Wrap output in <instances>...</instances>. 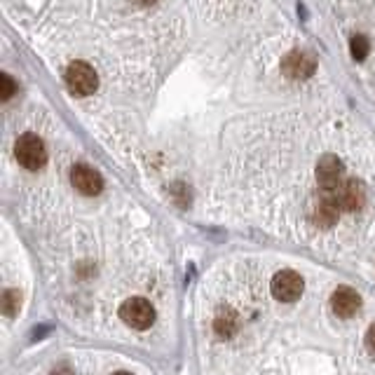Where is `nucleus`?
<instances>
[{
    "label": "nucleus",
    "mask_w": 375,
    "mask_h": 375,
    "mask_svg": "<svg viewBox=\"0 0 375 375\" xmlns=\"http://www.w3.org/2000/svg\"><path fill=\"white\" fill-rule=\"evenodd\" d=\"M14 155H16V159H19L21 167L36 172V169H40L42 164L47 162V148H45V143H42L40 136L24 134V136H19V141H16Z\"/></svg>",
    "instance_id": "nucleus-1"
},
{
    "label": "nucleus",
    "mask_w": 375,
    "mask_h": 375,
    "mask_svg": "<svg viewBox=\"0 0 375 375\" xmlns=\"http://www.w3.org/2000/svg\"><path fill=\"white\" fill-rule=\"evenodd\" d=\"M66 87L78 96H90L99 87V78L94 73V68L85 62H73L66 68Z\"/></svg>",
    "instance_id": "nucleus-2"
},
{
    "label": "nucleus",
    "mask_w": 375,
    "mask_h": 375,
    "mask_svg": "<svg viewBox=\"0 0 375 375\" xmlns=\"http://www.w3.org/2000/svg\"><path fill=\"white\" fill-rule=\"evenodd\" d=\"M120 319H122L125 324H129L131 328L143 331L155 322V310H153V305L146 298H129V300H125L122 307H120Z\"/></svg>",
    "instance_id": "nucleus-3"
},
{
    "label": "nucleus",
    "mask_w": 375,
    "mask_h": 375,
    "mask_svg": "<svg viewBox=\"0 0 375 375\" xmlns=\"http://www.w3.org/2000/svg\"><path fill=\"white\" fill-rule=\"evenodd\" d=\"M272 296L281 302H294L302 296V289H305V281L294 270H281L272 277Z\"/></svg>",
    "instance_id": "nucleus-4"
},
{
    "label": "nucleus",
    "mask_w": 375,
    "mask_h": 375,
    "mask_svg": "<svg viewBox=\"0 0 375 375\" xmlns=\"http://www.w3.org/2000/svg\"><path fill=\"white\" fill-rule=\"evenodd\" d=\"M333 197L340 211H359L363 202H366V188H363L361 181L350 179L343 181L338 190H333Z\"/></svg>",
    "instance_id": "nucleus-5"
},
{
    "label": "nucleus",
    "mask_w": 375,
    "mask_h": 375,
    "mask_svg": "<svg viewBox=\"0 0 375 375\" xmlns=\"http://www.w3.org/2000/svg\"><path fill=\"white\" fill-rule=\"evenodd\" d=\"M314 68H317V62L307 52H298V49L289 52L281 62V73L291 80H307Z\"/></svg>",
    "instance_id": "nucleus-6"
},
{
    "label": "nucleus",
    "mask_w": 375,
    "mask_h": 375,
    "mask_svg": "<svg viewBox=\"0 0 375 375\" xmlns=\"http://www.w3.org/2000/svg\"><path fill=\"white\" fill-rule=\"evenodd\" d=\"M343 162H340L335 155H324L317 164V181L322 185V190L333 192L338 190L340 183H343Z\"/></svg>",
    "instance_id": "nucleus-7"
},
{
    "label": "nucleus",
    "mask_w": 375,
    "mask_h": 375,
    "mask_svg": "<svg viewBox=\"0 0 375 375\" xmlns=\"http://www.w3.org/2000/svg\"><path fill=\"white\" fill-rule=\"evenodd\" d=\"M70 183L75 185V190L82 192V195H99L103 188V181L99 172H94L92 167H87V164H75L73 169H70Z\"/></svg>",
    "instance_id": "nucleus-8"
},
{
    "label": "nucleus",
    "mask_w": 375,
    "mask_h": 375,
    "mask_svg": "<svg viewBox=\"0 0 375 375\" xmlns=\"http://www.w3.org/2000/svg\"><path fill=\"white\" fill-rule=\"evenodd\" d=\"M331 305H333V312L338 314V317L350 319L352 314H357V310H359L361 298L354 289H350V286H340V289H335L333 296H331Z\"/></svg>",
    "instance_id": "nucleus-9"
},
{
    "label": "nucleus",
    "mask_w": 375,
    "mask_h": 375,
    "mask_svg": "<svg viewBox=\"0 0 375 375\" xmlns=\"http://www.w3.org/2000/svg\"><path fill=\"white\" fill-rule=\"evenodd\" d=\"M338 211L340 209H338V204H335L333 192L324 190L317 200V207H314V223L328 228V225H333L335 220H338Z\"/></svg>",
    "instance_id": "nucleus-10"
},
{
    "label": "nucleus",
    "mask_w": 375,
    "mask_h": 375,
    "mask_svg": "<svg viewBox=\"0 0 375 375\" xmlns=\"http://www.w3.org/2000/svg\"><path fill=\"white\" fill-rule=\"evenodd\" d=\"M350 52H352V57H354V62H363V59L368 57V40H366V36H352Z\"/></svg>",
    "instance_id": "nucleus-11"
},
{
    "label": "nucleus",
    "mask_w": 375,
    "mask_h": 375,
    "mask_svg": "<svg viewBox=\"0 0 375 375\" xmlns=\"http://www.w3.org/2000/svg\"><path fill=\"white\" fill-rule=\"evenodd\" d=\"M19 302H21L19 291L8 289V291L3 294V312L8 314V317H14L16 310H19Z\"/></svg>",
    "instance_id": "nucleus-12"
},
{
    "label": "nucleus",
    "mask_w": 375,
    "mask_h": 375,
    "mask_svg": "<svg viewBox=\"0 0 375 375\" xmlns=\"http://www.w3.org/2000/svg\"><path fill=\"white\" fill-rule=\"evenodd\" d=\"M0 87H3V90H0V99H3V101H10V99H12V94L16 92V85H14L12 78H10L8 73L0 75Z\"/></svg>",
    "instance_id": "nucleus-13"
},
{
    "label": "nucleus",
    "mask_w": 375,
    "mask_h": 375,
    "mask_svg": "<svg viewBox=\"0 0 375 375\" xmlns=\"http://www.w3.org/2000/svg\"><path fill=\"white\" fill-rule=\"evenodd\" d=\"M366 347L371 352H375V324L371 328H368V333H366Z\"/></svg>",
    "instance_id": "nucleus-14"
},
{
    "label": "nucleus",
    "mask_w": 375,
    "mask_h": 375,
    "mask_svg": "<svg viewBox=\"0 0 375 375\" xmlns=\"http://www.w3.org/2000/svg\"><path fill=\"white\" fill-rule=\"evenodd\" d=\"M134 3H139V5H153V3H157V0H134Z\"/></svg>",
    "instance_id": "nucleus-15"
},
{
    "label": "nucleus",
    "mask_w": 375,
    "mask_h": 375,
    "mask_svg": "<svg viewBox=\"0 0 375 375\" xmlns=\"http://www.w3.org/2000/svg\"><path fill=\"white\" fill-rule=\"evenodd\" d=\"M115 375H131V373H125V371H120V373H115Z\"/></svg>",
    "instance_id": "nucleus-16"
}]
</instances>
